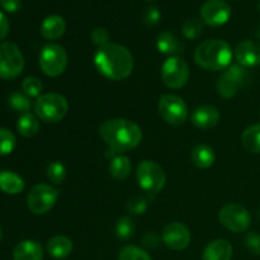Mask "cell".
<instances>
[{"label":"cell","instance_id":"1","mask_svg":"<svg viewBox=\"0 0 260 260\" xmlns=\"http://www.w3.org/2000/svg\"><path fill=\"white\" fill-rule=\"evenodd\" d=\"M94 65L104 78L114 81L123 80L134 70V56L124 46L109 42L96 50Z\"/></svg>","mask_w":260,"mask_h":260},{"label":"cell","instance_id":"2","mask_svg":"<svg viewBox=\"0 0 260 260\" xmlns=\"http://www.w3.org/2000/svg\"><path fill=\"white\" fill-rule=\"evenodd\" d=\"M99 135L114 154L136 149L142 140V131L139 124L124 118L104 121L99 126Z\"/></svg>","mask_w":260,"mask_h":260},{"label":"cell","instance_id":"3","mask_svg":"<svg viewBox=\"0 0 260 260\" xmlns=\"http://www.w3.org/2000/svg\"><path fill=\"white\" fill-rule=\"evenodd\" d=\"M233 50L222 40H207L201 43L194 52V61L200 68L208 71L225 70L231 65Z\"/></svg>","mask_w":260,"mask_h":260},{"label":"cell","instance_id":"4","mask_svg":"<svg viewBox=\"0 0 260 260\" xmlns=\"http://www.w3.org/2000/svg\"><path fill=\"white\" fill-rule=\"evenodd\" d=\"M69 103L66 98L57 93L42 94L35 103V112L37 117L47 123H58L66 117Z\"/></svg>","mask_w":260,"mask_h":260},{"label":"cell","instance_id":"5","mask_svg":"<svg viewBox=\"0 0 260 260\" xmlns=\"http://www.w3.org/2000/svg\"><path fill=\"white\" fill-rule=\"evenodd\" d=\"M250 80V75L246 68L234 63L226 68L218 78L216 89L220 96L225 99H230L238 94L241 86H245Z\"/></svg>","mask_w":260,"mask_h":260},{"label":"cell","instance_id":"6","mask_svg":"<svg viewBox=\"0 0 260 260\" xmlns=\"http://www.w3.org/2000/svg\"><path fill=\"white\" fill-rule=\"evenodd\" d=\"M40 68L45 75L56 78L63 74L69 63V56L65 48L57 43H48L41 50Z\"/></svg>","mask_w":260,"mask_h":260},{"label":"cell","instance_id":"7","mask_svg":"<svg viewBox=\"0 0 260 260\" xmlns=\"http://www.w3.org/2000/svg\"><path fill=\"white\" fill-rule=\"evenodd\" d=\"M136 178L139 185L147 193H159L164 188L167 177L159 164L151 160H144L137 165Z\"/></svg>","mask_w":260,"mask_h":260},{"label":"cell","instance_id":"8","mask_svg":"<svg viewBox=\"0 0 260 260\" xmlns=\"http://www.w3.org/2000/svg\"><path fill=\"white\" fill-rule=\"evenodd\" d=\"M24 69V57L19 47L13 42L0 45V78L10 80L22 74Z\"/></svg>","mask_w":260,"mask_h":260},{"label":"cell","instance_id":"9","mask_svg":"<svg viewBox=\"0 0 260 260\" xmlns=\"http://www.w3.org/2000/svg\"><path fill=\"white\" fill-rule=\"evenodd\" d=\"M157 111L161 118L172 126H180L188 118V107L180 96L164 94L160 96Z\"/></svg>","mask_w":260,"mask_h":260},{"label":"cell","instance_id":"10","mask_svg":"<svg viewBox=\"0 0 260 260\" xmlns=\"http://www.w3.org/2000/svg\"><path fill=\"white\" fill-rule=\"evenodd\" d=\"M161 79L168 88H183L189 79V66L179 56H170L161 66Z\"/></svg>","mask_w":260,"mask_h":260},{"label":"cell","instance_id":"11","mask_svg":"<svg viewBox=\"0 0 260 260\" xmlns=\"http://www.w3.org/2000/svg\"><path fill=\"white\" fill-rule=\"evenodd\" d=\"M58 198V190L50 184H37L29 190L27 197L28 207L35 215H45L53 206Z\"/></svg>","mask_w":260,"mask_h":260},{"label":"cell","instance_id":"12","mask_svg":"<svg viewBox=\"0 0 260 260\" xmlns=\"http://www.w3.org/2000/svg\"><path fill=\"white\" fill-rule=\"evenodd\" d=\"M221 225L233 233H244L251 225V216L245 207L240 205H226L218 212Z\"/></svg>","mask_w":260,"mask_h":260},{"label":"cell","instance_id":"13","mask_svg":"<svg viewBox=\"0 0 260 260\" xmlns=\"http://www.w3.org/2000/svg\"><path fill=\"white\" fill-rule=\"evenodd\" d=\"M231 17V7L225 0H207L201 8V18L205 24L220 27L229 22Z\"/></svg>","mask_w":260,"mask_h":260},{"label":"cell","instance_id":"14","mask_svg":"<svg viewBox=\"0 0 260 260\" xmlns=\"http://www.w3.org/2000/svg\"><path fill=\"white\" fill-rule=\"evenodd\" d=\"M189 230L180 222H170L161 233V241L172 250H184L190 244Z\"/></svg>","mask_w":260,"mask_h":260},{"label":"cell","instance_id":"15","mask_svg":"<svg viewBox=\"0 0 260 260\" xmlns=\"http://www.w3.org/2000/svg\"><path fill=\"white\" fill-rule=\"evenodd\" d=\"M235 58L244 68H255L260 65V45L254 41H241L235 47Z\"/></svg>","mask_w":260,"mask_h":260},{"label":"cell","instance_id":"16","mask_svg":"<svg viewBox=\"0 0 260 260\" xmlns=\"http://www.w3.org/2000/svg\"><path fill=\"white\" fill-rule=\"evenodd\" d=\"M220 111L215 106H201L192 113V123L200 129H210L220 121Z\"/></svg>","mask_w":260,"mask_h":260},{"label":"cell","instance_id":"17","mask_svg":"<svg viewBox=\"0 0 260 260\" xmlns=\"http://www.w3.org/2000/svg\"><path fill=\"white\" fill-rule=\"evenodd\" d=\"M231 258H233V246L223 239L211 241L202 254V260H231Z\"/></svg>","mask_w":260,"mask_h":260},{"label":"cell","instance_id":"18","mask_svg":"<svg viewBox=\"0 0 260 260\" xmlns=\"http://www.w3.org/2000/svg\"><path fill=\"white\" fill-rule=\"evenodd\" d=\"M156 47L160 53L169 56H178L184 52V45L182 41L172 32H162L157 36Z\"/></svg>","mask_w":260,"mask_h":260},{"label":"cell","instance_id":"19","mask_svg":"<svg viewBox=\"0 0 260 260\" xmlns=\"http://www.w3.org/2000/svg\"><path fill=\"white\" fill-rule=\"evenodd\" d=\"M66 22L60 15H48L41 24V35L46 40H57L65 33Z\"/></svg>","mask_w":260,"mask_h":260},{"label":"cell","instance_id":"20","mask_svg":"<svg viewBox=\"0 0 260 260\" xmlns=\"http://www.w3.org/2000/svg\"><path fill=\"white\" fill-rule=\"evenodd\" d=\"M43 249L37 241H20L13 251V260H42Z\"/></svg>","mask_w":260,"mask_h":260},{"label":"cell","instance_id":"21","mask_svg":"<svg viewBox=\"0 0 260 260\" xmlns=\"http://www.w3.org/2000/svg\"><path fill=\"white\" fill-rule=\"evenodd\" d=\"M215 151L207 145H197L190 151V160L194 167L200 169H208L215 162Z\"/></svg>","mask_w":260,"mask_h":260},{"label":"cell","instance_id":"22","mask_svg":"<svg viewBox=\"0 0 260 260\" xmlns=\"http://www.w3.org/2000/svg\"><path fill=\"white\" fill-rule=\"evenodd\" d=\"M47 251L52 258L65 259L73 251V243L69 238L62 235L53 236L47 243Z\"/></svg>","mask_w":260,"mask_h":260},{"label":"cell","instance_id":"23","mask_svg":"<svg viewBox=\"0 0 260 260\" xmlns=\"http://www.w3.org/2000/svg\"><path fill=\"white\" fill-rule=\"evenodd\" d=\"M25 184L22 177L9 170H2L0 172V189L8 194H18L23 192Z\"/></svg>","mask_w":260,"mask_h":260},{"label":"cell","instance_id":"24","mask_svg":"<svg viewBox=\"0 0 260 260\" xmlns=\"http://www.w3.org/2000/svg\"><path fill=\"white\" fill-rule=\"evenodd\" d=\"M109 174L113 179L122 182V180L127 179L128 175L131 174L132 164L129 159L123 155H117L109 162Z\"/></svg>","mask_w":260,"mask_h":260},{"label":"cell","instance_id":"25","mask_svg":"<svg viewBox=\"0 0 260 260\" xmlns=\"http://www.w3.org/2000/svg\"><path fill=\"white\" fill-rule=\"evenodd\" d=\"M241 144L246 151L260 154V123L248 127L241 135Z\"/></svg>","mask_w":260,"mask_h":260},{"label":"cell","instance_id":"26","mask_svg":"<svg viewBox=\"0 0 260 260\" xmlns=\"http://www.w3.org/2000/svg\"><path fill=\"white\" fill-rule=\"evenodd\" d=\"M17 128L19 134L24 137H33L40 131V122L37 117L32 113H24L19 117L17 122Z\"/></svg>","mask_w":260,"mask_h":260},{"label":"cell","instance_id":"27","mask_svg":"<svg viewBox=\"0 0 260 260\" xmlns=\"http://www.w3.org/2000/svg\"><path fill=\"white\" fill-rule=\"evenodd\" d=\"M9 104L14 111L19 112V113L24 114L28 113L32 107V103H30L29 96L25 95L24 93H20V91H14L12 93L9 98Z\"/></svg>","mask_w":260,"mask_h":260},{"label":"cell","instance_id":"28","mask_svg":"<svg viewBox=\"0 0 260 260\" xmlns=\"http://www.w3.org/2000/svg\"><path fill=\"white\" fill-rule=\"evenodd\" d=\"M46 174L52 184H61L66 178V168L61 161H52L48 164Z\"/></svg>","mask_w":260,"mask_h":260},{"label":"cell","instance_id":"29","mask_svg":"<svg viewBox=\"0 0 260 260\" xmlns=\"http://www.w3.org/2000/svg\"><path fill=\"white\" fill-rule=\"evenodd\" d=\"M118 260H151V256L146 250L139 246L128 245L119 251Z\"/></svg>","mask_w":260,"mask_h":260},{"label":"cell","instance_id":"30","mask_svg":"<svg viewBox=\"0 0 260 260\" xmlns=\"http://www.w3.org/2000/svg\"><path fill=\"white\" fill-rule=\"evenodd\" d=\"M135 230H136V226L131 217H121L117 221L116 235L121 240H128L135 234Z\"/></svg>","mask_w":260,"mask_h":260},{"label":"cell","instance_id":"31","mask_svg":"<svg viewBox=\"0 0 260 260\" xmlns=\"http://www.w3.org/2000/svg\"><path fill=\"white\" fill-rule=\"evenodd\" d=\"M42 83L38 78L35 76H28L23 80L22 83V90L25 95H28L29 98H38L40 95H42Z\"/></svg>","mask_w":260,"mask_h":260},{"label":"cell","instance_id":"32","mask_svg":"<svg viewBox=\"0 0 260 260\" xmlns=\"http://www.w3.org/2000/svg\"><path fill=\"white\" fill-rule=\"evenodd\" d=\"M15 147V136L10 129L0 127V156L9 155Z\"/></svg>","mask_w":260,"mask_h":260},{"label":"cell","instance_id":"33","mask_svg":"<svg viewBox=\"0 0 260 260\" xmlns=\"http://www.w3.org/2000/svg\"><path fill=\"white\" fill-rule=\"evenodd\" d=\"M183 36L188 40H196L203 33V22L200 19H188L182 27Z\"/></svg>","mask_w":260,"mask_h":260},{"label":"cell","instance_id":"34","mask_svg":"<svg viewBox=\"0 0 260 260\" xmlns=\"http://www.w3.org/2000/svg\"><path fill=\"white\" fill-rule=\"evenodd\" d=\"M147 201L146 198L141 197V196H134L128 200L126 207L127 211L132 215H144L147 210Z\"/></svg>","mask_w":260,"mask_h":260},{"label":"cell","instance_id":"35","mask_svg":"<svg viewBox=\"0 0 260 260\" xmlns=\"http://www.w3.org/2000/svg\"><path fill=\"white\" fill-rule=\"evenodd\" d=\"M90 40L94 45L98 46V48L103 47L109 43V32L103 27L94 28L90 33Z\"/></svg>","mask_w":260,"mask_h":260},{"label":"cell","instance_id":"36","mask_svg":"<svg viewBox=\"0 0 260 260\" xmlns=\"http://www.w3.org/2000/svg\"><path fill=\"white\" fill-rule=\"evenodd\" d=\"M161 19V13L156 7H147L142 15V20L147 27H155Z\"/></svg>","mask_w":260,"mask_h":260},{"label":"cell","instance_id":"37","mask_svg":"<svg viewBox=\"0 0 260 260\" xmlns=\"http://www.w3.org/2000/svg\"><path fill=\"white\" fill-rule=\"evenodd\" d=\"M245 246L251 254L260 255V235L258 233H249L245 236Z\"/></svg>","mask_w":260,"mask_h":260},{"label":"cell","instance_id":"38","mask_svg":"<svg viewBox=\"0 0 260 260\" xmlns=\"http://www.w3.org/2000/svg\"><path fill=\"white\" fill-rule=\"evenodd\" d=\"M142 245L147 249H156L160 245V238L156 233L151 231L142 236Z\"/></svg>","mask_w":260,"mask_h":260},{"label":"cell","instance_id":"39","mask_svg":"<svg viewBox=\"0 0 260 260\" xmlns=\"http://www.w3.org/2000/svg\"><path fill=\"white\" fill-rule=\"evenodd\" d=\"M0 5L8 13H15L22 8V0H0Z\"/></svg>","mask_w":260,"mask_h":260},{"label":"cell","instance_id":"40","mask_svg":"<svg viewBox=\"0 0 260 260\" xmlns=\"http://www.w3.org/2000/svg\"><path fill=\"white\" fill-rule=\"evenodd\" d=\"M9 20L5 17L4 13L0 12V41L4 40L9 33Z\"/></svg>","mask_w":260,"mask_h":260},{"label":"cell","instance_id":"41","mask_svg":"<svg viewBox=\"0 0 260 260\" xmlns=\"http://www.w3.org/2000/svg\"><path fill=\"white\" fill-rule=\"evenodd\" d=\"M255 37H256V40H258L260 42V25L258 28H256V30H255Z\"/></svg>","mask_w":260,"mask_h":260},{"label":"cell","instance_id":"42","mask_svg":"<svg viewBox=\"0 0 260 260\" xmlns=\"http://www.w3.org/2000/svg\"><path fill=\"white\" fill-rule=\"evenodd\" d=\"M3 239V231H2V229H0V240H2Z\"/></svg>","mask_w":260,"mask_h":260},{"label":"cell","instance_id":"43","mask_svg":"<svg viewBox=\"0 0 260 260\" xmlns=\"http://www.w3.org/2000/svg\"><path fill=\"white\" fill-rule=\"evenodd\" d=\"M259 12H260V2H259Z\"/></svg>","mask_w":260,"mask_h":260},{"label":"cell","instance_id":"44","mask_svg":"<svg viewBox=\"0 0 260 260\" xmlns=\"http://www.w3.org/2000/svg\"><path fill=\"white\" fill-rule=\"evenodd\" d=\"M149 2H151V0H149Z\"/></svg>","mask_w":260,"mask_h":260}]
</instances>
